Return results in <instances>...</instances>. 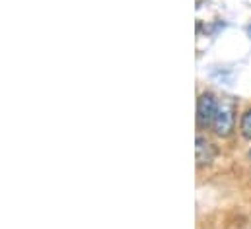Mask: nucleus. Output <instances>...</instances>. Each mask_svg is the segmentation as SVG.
<instances>
[{"mask_svg": "<svg viewBox=\"0 0 251 229\" xmlns=\"http://www.w3.org/2000/svg\"><path fill=\"white\" fill-rule=\"evenodd\" d=\"M234 122H236V109L232 101H222L218 103V111L212 122V130L220 138H228L234 132Z\"/></svg>", "mask_w": 251, "mask_h": 229, "instance_id": "nucleus-1", "label": "nucleus"}, {"mask_svg": "<svg viewBox=\"0 0 251 229\" xmlns=\"http://www.w3.org/2000/svg\"><path fill=\"white\" fill-rule=\"evenodd\" d=\"M216 111H218V101H216V97H214L210 92L202 93V95L199 97V101H197V122H199V126H201V128L212 126Z\"/></svg>", "mask_w": 251, "mask_h": 229, "instance_id": "nucleus-2", "label": "nucleus"}, {"mask_svg": "<svg viewBox=\"0 0 251 229\" xmlns=\"http://www.w3.org/2000/svg\"><path fill=\"white\" fill-rule=\"evenodd\" d=\"M195 150H197V165H208V163L214 161L216 150H214V146H212L206 138L199 136V138H197V146H195Z\"/></svg>", "mask_w": 251, "mask_h": 229, "instance_id": "nucleus-3", "label": "nucleus"}, {"mask_svg": "<svg viewBox=\"0 0 251 229\" xmlns=\"http://www.w3.org/2000/svg\"><path fill=\"white\" fill-rule=\"evenodd\" d=\"M240 132L246 140H251V109H248L246 113L242 114V120H240Z\"/></svg>", "mask_w": 251, "mask_h": 229, "instance_id": "nucleus-4", "label": "nucleus"}]
</instances>
